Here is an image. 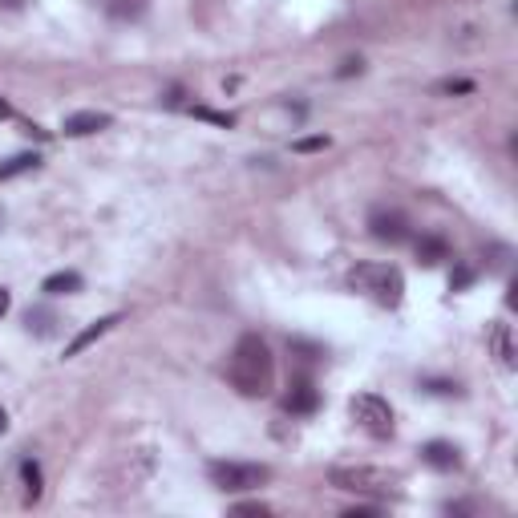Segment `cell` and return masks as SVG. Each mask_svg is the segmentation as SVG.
Returning <instances> with one entry per match:
<instances>
[{
  "mask_svg": "<svg viewBox=\"0 0 518 518\" xmlns=\"http://www.w3.org/2000/svg\"><path fill=\"white\" fill-rule=\"evenodd\" d=\"M227 376L243 397H268L276 389V356H271L268 341L256 333L239 336V344L231 353V365H227Z\"/></svg>",
  "mask_w": 518,
  "mask_h": 518,
  "instance_id": "1",
  "label": "cell"
},
{
  "mask_svg": "<svg viewBox=\"0 0 518 518\" xmlns=\"http://www.w3.org/2000/svg\"><path fill=\"white\" fill-rule=\"evenodd\" d=\"M348 284L365 291L369 300H376L381 308H397L405 296V276L393 263H361V268L348 271Z\"/></svg>",
  "mask_w": 518,
  "mask_h": 518,
  "instance_id": "2",
  "label": "cell"
},
{
  "mask_svg": "<svg viewBox=\"0 0 518 518\" xmlns=\"http://www.w3.org/2000/svg\"><path fill=\"white\" fill-rule=\"evenodd\" d=\"M328 482L336 490H353V494H393L397 490V474L373 466H333Z\"/></svg>",
  "mask_w": 518,
  "mask_h": 518,
  "instance_id": "3",
  "label": "cell"
},
{
  "mask_svg": "<svg viewBox=\"0 0 518 518\" xmlns=\"http://www.w3.org/2000/svg\"><path fill=\"white\" fill-rule=\"evenodd\" d=\"M206 474H211V482L219 490H227V494H239V490H256L271 478L268 466H256V461H211L206 466Z\"/></svg>",
  "mask_w": 518,
  "mask_h": 518,
  "instance_id": "4",
  "label": "cell"
},
{
  "mask_svg": "<svg viewBox=\"0 0 518 518\" xmlns=\"http://www.w3.org/2000/svg\"><path fill=\"white\" fill-rule=\"evenodd\" d=\"M353 418H356V426L365 433H373V438H389L393 433V409H389V401L376 397V393H356Z\"/></svg>",
  "mask_w": 518,
  "mask_h": 518,
  "instance_id": "5",
  "label": "cell"
},
{
  "mask_svg": "<svg viewBox=\"0 0 518 518\" xmlns=\"http://www.w3.org/2000/svg\"><path fill=\"white\" fill-rule=\"evenodd\" d=\"M369 231H373V239L393 243V248L409 239V223H405V215H397V211H373L369 215Z\"/></svg>",
  "mask_w": 518,
  "mask_h": 518,
  "instance_id": "6",
  "label": "cell"
},
{
  "mask_svg": "<svg viewBox=\"0 0 518 518\" xmlns=\"http://www.w3.org/2000/svg\"><path fill=\"white\" fill-rule=\"evenodd\" d=\"M284 409L288 413H300V418L316 413L320 409V389L308 381V376H296V381L288 385V393H284Z\"/></svg>",
  "mask_w": 518,
  "mask_h": 518,
  "instance_id": "7",
  "label": "cell"
},
{
  "mask_svg": "<svg viewBox=\"0 0 518 518\" xmlns=\"http://www.w3.org/2000/svg\"><path fill=\"white\" fill-rule=\"evenodd\" d=\"M110 126V114H101V110H78V114L65 118V138H90L98 134V130Z\"/></svg>",
  "mask_w": 518,
  "mask_h": 518,
  "instance_id": "8",
  "label": "cell"
},
{
  "mask_svg": "<svg viewBox=\"0 0 518 518\" xmlns=\"http://www.w3.org/2000/svg\"><path fill=\"white\" fill-rule=\"evenodd\" d=\"M421 461H426L429 470H441V474H446V470L461 466V449L454 441H426V446H421Z\"/></svg>",
  "mask_w": 518,
  "mask_h": 518,
  "instance_id": "9",
  "label": "cell"
},
{
  "mask_svg": "<svg viewBox=\"0 0 518 518\" xmlns=\"http://www.w3.org/2000/svg\"><path fill=\"white\" fill-rule=\"evenodd\" d=\"M490 353L498 356V365H502V369H514V336H511V324H506V320H494V324H490Z\"/></svg>",
  "mask_w": 518,
  "mask_h": 518,
  "instance_id": "10",
  "label": "cell"
},
{
  "mask_svg": "<svg viewBox=\"0 0 518 518\" xmlns=\"http://www.w3.org/2000/svg\"><path fill=\"white\" fill-rule=\"evenodd\" d=\"M118 312L114 316H101V320H93V324L90 328H81V333L78 336H73V341L69 344H65V361H69V356H78V353H86V348L93 344V341H101V336H106L110 333V328H114L118 324Z\"/></svg>",
  "mask_w": 518,
  "mask_h": 518,
  "instance_id": "11",
  "label": "cell"
},
{
  "mask_svg": "<svg viewBox=\"0 0 518 518\" xmlns=\"http://www.w3.org/2000/svg\"><path fill=\"white\" fill-rule=\"evenodd\" d=\"M93 5H98L106 16H114V21H138V16L146 13L150 0H93Z\"/></svg>",
  "mask_w": 518,
  "mask_h": 518,
  "instance_id": "12",
  "label": "cell"
},
{
  "mask_svg": "<svg viewBox=\"0 0 518 518\" xmlns=\"http://www.w3.org/2000/svg\"><path fill=\"white\" fill-rule=\"evenodd\" d=\"M449 259V243L441 239V235H421L418 239V263H426V268H433V263Z\"/></svg>",
  "mask_w": 518,
  "mask_h": 518,
  "instance_id": "13",
  "label": "cell"
},
{
  "mask_svg": "<svg viewBox=\"0 0 518 518\" xmlns=\"http://www.w3.org/2000/svg\"><path fill=\"white\" fill-rule=\"evenodd\" d=\"M41 166V158L33 154V150H25V154H13L8 163H0V183H8V178H21V174H29Z\"/></svg>",
  "mask_w": 518,
  "mask_h": 518,
  "instance_id": "14",
  "label": "cell"
},
{
  "mask_svg": "<svg viewBox=\"0 0 518 518\" xmlns=\"http://www.w3.org/2000/svg\"><path fill=\"white\" fill-rule=\"evenodd\" d=\"M41 291H49V296H73V291H81V276L78 271H53L41 284Z\"/></svg>",
  "mask_w": 518,
  "mask_h": 518,
  "instance_id": "15",
  "label": "cell"
},
{
  "mask_svg": "<svg viewBox=\"0 0 518 518\" xmlns=\"http://www.w3.org/2000/svg\"><path fill=\"white\" fill-rule=\"evenodd\" d=\"M25 324H29V333H37V336H49L58 316H53L49 308H29V312H25Z\"/></svg>",
  "mask_w": 518,
  "mask_h": 518,
  "instance_id": "16",
  "label": "cell"
},
{
  "mask_svg": "<svg viewBox=\"0 0 518 518\" xmlns=\"http://www.w3.org/2000/svg\"><path fill=\"white\" fill-rule=\"evenodd\" d=\"M21 478H25V502H37L41 498V470H37V461H25Z\"/></svg>",
  "mask_w": 518,
  "mask_h": 518,
  "instance_id": "17",
  "label": "cell"
},
{
  "mask_svg": "<svg viewBox=\"0 0 518 518\" xmlns=\"http://www.w3.org/2000/svg\"><path fill=\"white\" fill-rule=\"evenodd\" d=\"M288 348L291 353H300V361H320V356H324V348L312 344V341H300V336L296 341H288Z\"/></svg>",
  "mask_w": 518,
  "mask_h": 518,
  "instance_id": "18",
  "label": "cell"
},
{
  "mask_svg": "<svg viewBox=\"0 0 518 518\" xmlns=\"http://www.w3.org/2000/svg\"><path fill=\"white\" fill-rule=\"evenodd\" d=\"M191 114L195 118H203V122H215V126H235V118L231 114H219V110H206V106H191Z\"/></svg>",
  "mask_w": 518,
  "mask_h": 518,
  "instance_id": "19",
  "label": "cell"
},
{
  "mask_svg": "<svg viewBox=\"0 0 518 518\" xmlns=\"http://www.w3.org/2000/svg\"><path fill=\"white\" fill-rule=\"evenodd\" d=\"M328 146V138H300V143H291V150H296V154H312V150H324Z\"/></svg>",
  "mask_w": 518,
  "mask_h": 518,
  "instance_id": "20",
  "label": "cell"
},
{
  "mask_svg": "<svg viewBox=\"0 0 518 518\" xmlns=\"http://www.w3.org/2000/svg\"><path fill=\"white\" fill-rule=\"evenodd\" d=\"M474 284V268H458L454 276H449V291H461V288H470Z\"/></svg>",
  "mask_w": 518,
  "mask_h": 518,
  "instance_id": "21",
  "label": "cell"
},
{
  "mask_svg": "<svg viewBox=\"0 0 518 518\" xmlns=\"http://www.w3.org/2000/svg\"><path fill=\"white\" fill-rule=\"evenodd\" d=\"M421 389H429V393H438V397H449V393H458V385L454 381H426Z\"/></svg>",
  "mask_w": 518,
  "mask_h": 518,
  "instance_id": "22",
  "label": "cell"
},
{
  "mask_svg": "<svg viewBox=\"0 0 518 518\" xmlns=\"http://www.w3.org/2000/svg\"><path fill=\"white\" fill-rule=\"evenodd\" d=\"M235 514H271V506L268 502H239V506H235Z\"/></svg>",
  "mask_w": 518,
  "mask_h": 518,
  "instance_id": "23",
  "label": "cell"
},
{
  "mask_svg": "<svg viewBox=\"0 0 518 518\" xmlns=\"http://www.w3.org/2000/svg\"><path fill=\"white\" fill-rule=\"evenodd\" d=\"M441 93H474V81H441Z\"/></svg>",
  "mask_w": 518,
  "mask_h": 518,
  "instance_id": "24",
  "label": "cell"
},
{
  "mask_svg": "<svg viewBox=\"0 0 518 518\" xmlns=\"http://www.w3.org/2000/svg\"><path fill=\"white\" fill-rule=\"evenodd\" d=\"M8 308H13V291H8V288H0V320L8 316Z\"/></svg>",
  "mask_w": 518,
  "mask_h": 518,
  "instance_id": "25",
  "label": "cell"
},
{
  "mask_svg": "<svg viewBox=\"0 0 518 518\" xmlns=\"http://www.w3.org/2000/svg\"><path fill=\"white\" fill-rule=\"evenodd\" d=\"M348 73H361V58H348V61L341 65V78H348Z\"/></svg>",
  "mask_w": 518,
  "mask_h": 518,
  "instance_id": "26",
  "label": "cell"
},
{
  "mask_svg": "<svg viewBox=\"0 0 518 518\" xmlns=\"http://www.w3.org/2000/svg\"><path fill=\"white\" fill-rule=\"evenodd\" d=\"M0 118H16V110L8 106V101H0Z\"/></svg>",
  "mask_w": 518,
  "mask_h": 518,
  "instance_id": "27",
  "label": "cell"
},
{
  "mask_svg": "<svg viewBox=\"0 0 518 518\" xmlns=\"http://www.w3.org/2000/svg\"><path fill=\"white\" fill-rule=\"evenodd\" d=\"M0 5H5V8H21L25 0H0Z\"/></svg>",
  "mask_w": 518,
  "mask_h": 518,
  "instance_id": "28",
  "label": "cell"
},
{
  "mask_svg": "<svg viewBox=\"0 0 518 518\" xmlns=\"http://www.w3.org/2000/svg\"><path fill=\"white\" fill-rule=\"evenodd\" d=\"M5 429H8V413L0 409V433H5Z\"/></svg>",
  "mask_w": 518,
  "mask_h": 518,
  "instance_id": "29",
  "label": "cell"
}]
</instances>
